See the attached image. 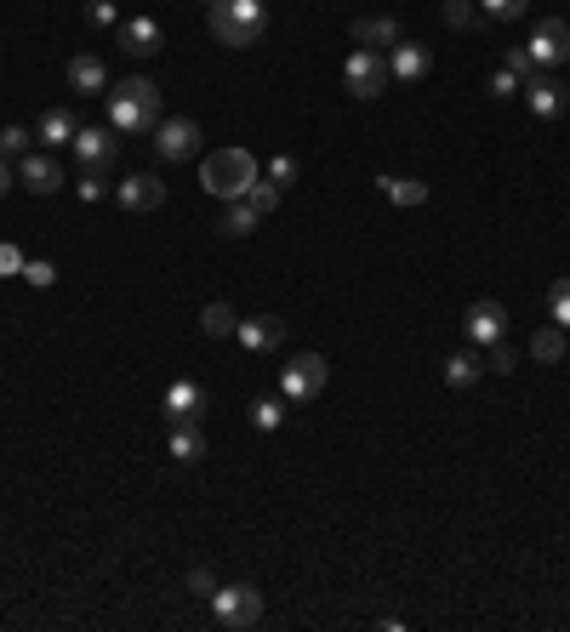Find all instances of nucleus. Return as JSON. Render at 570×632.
<instances>
[{
  "instance_id": "obj_31",
  "label": "nucleus",
  "mask_w": 570,
  "mask_h": 632,
  "mask_svg": "<svg viewBox=\"0 0 570 632\" xmlns=\"http://www.w3.org/2000/svg\"><path fill=\"white\" fill-rule=\"evenodd\" d=\"M480 12H485L490 23H513V17L531 12V0H480Z\"/></svg>"
},
{
  "instance_id": "obj_22",
  "label": "nucleus",
  "mask_w": 570,
  "mask_h": 632,
  "mask_svg": "<svg viewBox=\"0 0 570 632\" xmlns=\"http://www.w3.org/2000/svg\"><path fill=\"white\" fill-rule=\"evenodd\" d=\"M257 211H252V199H229V206H222V217H217V229L222 234H257Z\"/></svg>"
},
{
  "instance_id": "obj_21",
  "label": "nucleus",
  "mask_w": 570,
  "mask_h": 632,
  "mask_svg": "<svg viewBox=\"0 0 570 632\" xmlns=\"http://www.w3.org/2000/svg\"><path fill=\"white\" fill-rule=\"evenodd\" d=\"M480 376H485V360H480L474 348H468V353H451V360H445V388H474Z\"/></svg>"
},
{
  "instance_id": "obj_19",
  "label": "nucleus",
  "mask_w": 570,
  "mask_h": 632,
  "mask_svg": "<svg viewBox=\"0 0 570 632\" xmlns=\"http://www.w3.org/2000/svg\"><path fill=\"white\" fill-rule=\"evenodd\" d=\"M354 40L365 46V52H393L405 35H400V23H393V17H360L354 23Z\"/></svg>"
},
{
  "instance_id": "obj_30",
  "label": "nucleus",
  "mask_w": 570,
  "mask_h": 632,
  "mask_svg": "<svg viewBox=\"0 0 570 632\" xmlns=\"http://www.w3.org/2000/svg\"><path fill=\"white\" fill-rule=\"evenodd\" d=\"M548 314H554L559 331H570V274H565V280H554V291H548Z\"/></svg>"
},
{
  "instance_id": "obj_14",
  "label": "nucleus",
  "mask_w": 570,
  "mask_h": 632,
  "mask_svg": "<svg viewBox=\"0 0 570 632\" xmlns=\"http://www.w3.org/2000/svg\"><path fill=\"white\" fill-rule=\"evenodd\" d=\"M166 416H171V427L201 422V416H206V388H201V382H171V388H166Z\"/></svg>"
},
{
  "instance_id": "obj_25",
  "label": "nucleus",
  "mask_w": 570,
  "mask_h": 632,
  "mask_svg": "<svg viewBox=\"0 0 570 632\" xmlns=\"http://www.w3.org/2000/svg\"><path fill=\"white\" fill-rule=\"evenodd\" d=\"M383 194L393 199V206H423L428 199V183H416V177H377Z\"/></svg>"
},
{
  "instance_id": "obj_17",
  "label": "nucleus",
  "mask_w": 570,
  "mask_h": 632,
  "mask_svg": "<svg viewBox=\"0 0 570 632\" xmlns=\"http://www.w3.org/2000/svg\"><path fill=\"white\" fill-rule=\"evenodd\" d=\"M160 23L155 17H132V23H120V52L126 58H155L160 52Z\"/></svg>"
},
{
  "instance_id": "obj_10",
  "label": "nucleus",
  "mask_w": 570,
  "mask_h": 632,
  "mask_svg": "<svg viewBox=\"0 0 570 632\" xmlns=\"http://www.w3.org/2000/svg\"><path fill=\"white\" fill-rule=\"evenodd\" d=\"M74 160H81V166H114V155H120V137L114 132H104V125H81V132H74Z\"/></svg>"
},
{
  "instance_id": "obj_1",
  "label": "nucleus",
  "mask_w": 570,
  "mask_h": 632,
  "mask_svg": "<svg viewBox=\"0 0 570 632\" xmlns=\"http://www.w3.org/2000/svg\"><path fill=\"white\" fill-rule=\"evenodd\" d=\"M166 114H160V86L143 81V74H132V81L109 86V125L114 132H155Z\"/></svg>"
},
{
  "instance_id": "obj_37",
  "label": "nucleus",
  "mask_w": 570,
  "mask_h": 632,
  "mask_svg": "<svg viewBox=\"0 0 570 632\" xmlns=\"http://www.w3.org/2000/svg\"><path fill=\"white\" fill-rule=\"evenodd\" d=\"M23 280H29V285H40V291H46V285H58V268H52V263H40V257H35L29 268H23Z\"/></svg>"
},
{
  "instance_id": "obj_34",
  "label": "nucleus",
  "mask_w": 570,
  "mask_h": 632,
  "mask_svg": "<svg viewBox=\"0 0 570 632\" xmlns=\"http://www.w3.org/2000/svg\"><path fill=\"white\" fill-rule=\"evenodd\" d=\"M502 69H513L519 81H531V74H536V63H531V52H525V46H508V52H502Z\"/></svg>"
},
{
  "instance_id": "obj_11",
  "label": "nucleus",
  "mask_w": 570,
  "mask_h": 632,
  "mask_svg": "<svg viewBox=\"0 0 570 632\" xmlns=\"http://www.w3.org/2000/svg\"><path fill=\"white\" fill-rule=\"evenodd\" d=\"M519 92H525V104H531V114H536V120H559V114H565V86L554 81L548 69H536Z\"/></svg>"
},
{
  "instance_id": "obj_6",
  "label": "nucleus",
  "mask_w": 570,
  "mask_h": 632,
  "mask_svg": "<svg viewBox=\"0 0 570 632\" xmlns=\"http://www.w3.org/2000/svg\"><path fill=\"white\" fill-rule=\"evenodd\" d=\"M342 86H349V97H360V104H371V97L388 92V63L377 52H349V63H342Z\"/></svg>"
},
{
  "instance_id": "obj_16",
  "label": "nucleus",
  "mask_w": 570,
  "mask_h": 632,
  "mask_svg": "<svg viewBox=\"0 0 570 632\" xmlns=\"http://www.w3.org/2000/svg\"><path fill=\"white\" fill-rule=\"evenodd\" d=\"M114 194H120V206H126V211H137V217L166 206V183H160V177H126V183H120Z\"/></svg>"
},
{
  "instance_id": "obj_35",
  "label": "nucleus",
  "mask_w": 570,
  "mask_h": 632,
  "mask_svg": "<svg viewBox=\"0 0 570 632\" xmlns=\"http://www.w3.org/2000/svg\"><path fill=\"white\" fill-rule=\"evenodd\" d=\"M81 199H104V166H81Z\"/></svg>"
},
{
  "instance_id": "obj_13",
  "label": "nucleus",
  "mask_w": 570,
  "mask_h": 632,
  "mask_svg": "<svg viewBox=\"0 0 570 632\" xmlns=\"http://www.w3.org/2000/svg\"><path fill=\"white\" fill-rule=\"evenodd\" d=\"M17 183L29 189V194H58L63 171H58V160H52V155H35V148H29V155L17 160Z\"/></svg>"
},
{
  "instance_id": "obj_12",
  "label": "nucleus",
  "mask_w": 570,
  "mask_h": 632,
  "mask_svg": "<svg viewBox=\"0 0 570 632\" xmlns=\"http://www.w3.org/2000/svg\"><path fill=\"white\" fill-rule=\"evenodd\" d=\"M234 337H240V348H245V353H275V348H280V337H286V319H280V314L240 319V325H234Z\"/></svg>"
},
{
  "instance_id": "obj_4",
  "label": "nucleus",
  "mask_w": 570,
  "mask_h": 632,
  "mask_svg": "<svg viewBox=\"0 0 570 632\" xmlns=\"http://www.w3.org/2000/svg\"><path fill=\"white\" fill-rule=\"evenodd\" d=\"M326 376H331V365L319 360V353H296V360L280 365V393L291 404H308V399L326 393Z\"/></svg>"
},
{
  "instance_id": "obj_8",
  "label": "nucleus",
  "mask_w": 570,
  "mask_h": 632,
  "mask_svg": "<svg viewBox=\"0 0 570 632\" xmlns=\"http://www.w3.org/2000/svg\"><path fill=\"white\" fill-rule=\"evenodd\" d=\"M462 331H468V342H480V348L502 342V337H508V308H502V302H490V296L468 302V319H462Z\"/></svg>"
},
{
  "instance_id": "obj_3",
  "label": "nucleus",
  "mask_w": 570,
  "mask_h": 632,
  "mask_svg": "<svg viewBox=\"0 0 570 632\" xmlns=\"http://www.w3.org/2000/svg\"><path fill=\"white\" fill-rule=\"evenodd\" d=\"M201 183L217 199H245V189L257 183V155L252 148H217V155L201 160Z\"/></svg>"
},
{
  "instance_id": "obj_33",
  "label": "nucleus",
  "mask_w": 570,
  "mask_h": 632,
  "mask_svg": "<svg viewBox=\"0 0 570 632\" xmlns=\"http://www.w3.org/2000/svg\"><path fill=\"white\" fill-rule=\"evenodd\" d=\"M485 370L513 376V348H508V342H490V348H485Z\"/></svg>"
},
{
  "instance_id": "obj_36",
  "label": "nucleus",
  "mask_w": 570,
  "mask_h": 632,
  "mask_svg": "<svg viewBox=\"0 0 570 632\" xmlns=\"http://www.w3.org/2000/svg\"><path fill=\"white\" fill-rule=\"evenodd\" d=\"M268 183L291 189V183H296V160H291V155H275V160H268Z\"/></svg>"
},
{
  "instance_id": "obj_15",
  "label": "nucleus",
  "mask_w": 570,
  "mask_h": 632,
  "mask_svg": "<svg viewBox=\"0 0 570 632\" xmlns=\"http://www.w3.org/2000/svg\"><path fill=\"white\" fill-rule=\"evenodd\" d=\"M428 69H434V52H428V46H411V40H400V46H393V58H388V81H405V86H416Z\"/></svg>"
},
{
  "instance_id": "obj_23",
  "label": "nucleus",
  "mask_w": 570,
  "mask_h": 632,
  "mask_svg": "<svg viewBox=\"0 0 570 632\" xmlns=\"http://www.w3.org/2000/svg\"><path fill=\"white\" fill-rule=\"evenodd\" d=\"M565 353H570V342H565L559 325H542V331L531 337V360H542V365H559Z\"/></svg>"
},
{
  "instance_id": "obj_29",
  "label": "nucleus",
  "mask_w": 570,
  "mask_h": 632,
  "mask_svg": "<svg viewBox=\"0 0 570 632\" xmlns=\"http://www.w3.org/2000/svg\"><path fill=\"white\" fill-rule=\"evenodd\" d=\"M280 194H286V189H280V183H263V177H257L252 189H245V199H252V211H257V217L275 211V206H280Z\"/></svg>"
},
{
  "instance_id": "obj_20",
  "label": "nucleus",
  "mask_w": 570,
  "mask_h": 632,
  "mask_svg": "<svg viewBox=\"0 0 570 632\" xmlns=\"http://www.w3.org/2000/svg\"><path fill=\"white\" fill-rule=\"evenodd\" d=\"M74 132H81V125H74V114H63V109H46L40 125H35V137H40L46 148H69Z\"/></svg>"
},
{
  "instance_id": "obj_24",
  "label": "nucleus",
  "mask_w": 570,
  "mask_h": 632,
  "mask_svg": "<svg viewBox=\"0 0 570 632\" xmlns=\"http://www.w3.org/2000/svg\"><path fill=\"white\" fill-rule=\"evenodd\" d=\"M171 457H178V462H201V457H206L201 422H183V427H171Z\"/></svg>"
},
{
  "instance_id": "obj_26",
  "label": "nucleus",
  "mask_w": 570,
  "mask_h": 632,
  "mask_svg": "<svg viewBox=\"0 0 570 632\" xmlns=\"http://www.w3.org/2000/svg\"><path fill=\"white\" fill-rule=\"evenodd\" d=\"M234 325H240V314L229 308V302H206L201 308V331L206 337H234Z\"/></svg>"
},
{
  "instance_id": "obj_7",
  "label": "nucleus",
  "mask_w": 570,
  "mask_h": 632,
  "mask_svg": "<svg viewBox=\"0 0 570 632\" xmlns=\"http://www.w3.org/2000/svg\"><path fill=\"white\" fill-rule=\"evenodd\" d=\"M525 52H531L536 69H559L570 58V23L565 17H542L531 29V40H525Z\"/></svg>"
},
{
  "instance_id": "obj_42",
  "label": "nucleus",
  "mask_w": 570,
  "mask_h": 632,
  "mask_svg": "<svg viewBox=\"0 0 570 632\" xmlns=\"http://www.w3.org/2000/svg\"><path fill=\"white\" fill-rule=\"evenodd\" d=\"M7 189H12V166H7V155H0V199H7Z\"/></svg>"
},
{
  "instance_id": "obj_27",
  "label": "nucleus",
  "mask_w": 570,
  "mask_h": 632,
  "mask_svg": "<svg viewBox=\"0 0 570 632\" xmlns=\"http://www.w3.org/2000/svg\"><path fill=\"white\" fill-rule=\"evenodd\" d=\"M445 23H451V29H490V17L474 0H445Z\"/></svg>"
},
{
  "instance_id": "obj_41",
  "label": "nucleus",
  "mask_w": 570,
  "mask_h": 632,
  "mask_svg": "<svg viewBox=\"0 0 570 632\" xmlns=\"http://www.w3.org/2000/svg\"><path fill=\"white\" fill-rule=\"evenodd\" d=\"M189 593H194V598H211V593H217V575H211V570H189Z\"/></svg>"
},
{
  "instance_id": "obj_38",
  "label": "nucleus",
  "mask_w": 570,
  "mask_h": 632,
  "mask_svg": "<svg viewBox=\"0 0 570 632\" xmlns=\"http://www.w3.org/2000/svg\"><path fill=\"white\" fill-rule=\"evenodd\" d=\"M519 86H525V81H519L513 69H497V74H490V97H513Z\"/></svg>"
},
{
  "instance_id": "obj_18",
  "label": "nucleus",
  "mask_w": 570,
  "mask_h": 632,
  "mask_svg": "<svg viewBox=\"0 0 570 632\" xmlns=\"http://www.w3.org/2000/svg\"><path fill=\"white\" fill-rule=\"evenodd\" d=\"M69 86L81 92V97H104V92H109V69H104V58H92V52L69 58Z\"/></svg>"
},
{
  "instance_id": "obj_32",
  "label": "nucleus",
  "mask_w": 570,
  "mask_h": 632,
  "mask_svg": "<svg viewBox=\"0 0 570 632\" xmlns=\"http://www.w3.org/2000/svg\"><path fill=\"white\" fill-rule=\"evenodd\" d=\"M252 422L263 427V434H275V427L286 422V399H257L252 404Z\"/></svg>"
},
{
  "instance_id": "obj_9",
  "label": "nucleus",
  "mask_w": 570,
  "mask_h": 632,
  "mask_svg": "<svg viewBox=\"0 0 570 632\" xmlns=\"http://www.w3.org/2000/svg\"><path fill=\"white\" fill-rule=\"evenodd\" d=\"M155 148H160V160H194V148H201V125L194 120H160L155 125Z\"/></svg>"
},
{
  "instance_id": "obj_5",
  "label": "nucleus",
  "mask_w": 570,
  "mask_h": 632,
  "mask_svg": "<svg viewBox=\"0 0 570 632\" xmlns=\"http://www.w3.org/2000/svg\"><path fill=\"white\" fill-rule=\"evenodd\" d=\"M211 616H217V627H229V632H245V627H257L263 621V593L257 587H217L211 593Z\"/></svg>"
},
{
  "instance_id": "obj_39",
  "label": "nucleus",
  "mask_w": 570,
  "mask_h": 632,
  "mask_svg": "<svg viewBox=\"0 0 570 632\" xmlns=\"http://www.w3.org/2000/svg\"><path fill=\"white\" fill-rule=\"evenodd\" d=\"M86 23H92V29H109V23H114V0H92Z\"/></svg>"
},
{
  "instance_id": "obj_2",
  "label": "nucleus",
  "mask_w": 570,
  "mask_h": 632,
  "mask_svg": "<svg viewBox=\"0 0 570 632\" xmlns=\"http://www.w3.org/2000/svg\"><path fill=\"white\" fill-rule=\"evenodd\" d=\"M206 23H211V35H217L222 46L245 52V46L263 40L268 7H263V0H206Z\"/></svg>"
},
{
  "instance_id": "obj_40",
  "label": "nucleus",
  "mask_w": 570,
  "mask_h": 632,
  "mask_svg": "<svg viewBox=\"0 0 570 632\" xmlns=\"http://www.w3.org/2000/svg\"><path fill=\"white\" fill-rule=\"evenodd\" d=\"M23 268H29V257H23L17 245H0V274L12 280V274H23Z\"/></svg>"
},
{
  "instance_id": "obj_28",
  "label": "nucleus",
  "mask_w": 570,
  "mask_h": 632,
  "mask_svg": "<svg viewBox=\"0 0 570 632\" xmlns=\"http://www.w3.org/2000/svg\"><path fill=\"white\" fill-rule=\"evenodd\" d=\"M29 143H35L29 125H7V132H0V155H7V160H23V155H29Z\"/></svg>"
}]
</instances>
